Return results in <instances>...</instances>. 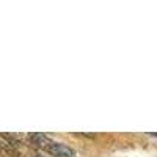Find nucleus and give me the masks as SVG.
<instances>
[{
	"mask_svg": "<svg viewBox=\"0 0 157 157\" xmlns=\"http://www.w3.org/2000/svg\"><path fill=\"white\" fill-rule=\"evenodd\" d=\"M0 149H2V146H0Z\"/></svg>",
	"mask_w": 157,
	"mask_h": 157,
	"instance_id": "obj_3",
	"label": "nucleus"
},
{
	"mask_svg": "<svg viewBox=\"0 0 157 157\" xmlns=\"http://www.w3.org/2000/svg\"><path fill=\"white\" fill-rule=\"evenodd\" d=\"M30 140L33 145H36L38 148H41V149H46L50 143H52V138L47 137L46 134H41V132H33L30 134Z\"/></svg>",
	"mask_w": 157,
	"mask_h": 157,
	"instance_id": "obj_2",
	"label": "nucleus"
},
{
	"mask_svg": "<svg viewBox=\"0 0 157 157\" xmlns=\"http://www.w3.org/2000/svg\"><path fill=\"white\" fill-rule=\"evenodd\" d=\"M46 152H49L50 155L54 157H75V151L66 145H63V143H58V141H54L44 149Z\"/></svg>",
	"mask_w": 157,
	"mask_h": 157,
	"instance_id": "obj_1",
	"label": "nucleus"
}]
</instances>
